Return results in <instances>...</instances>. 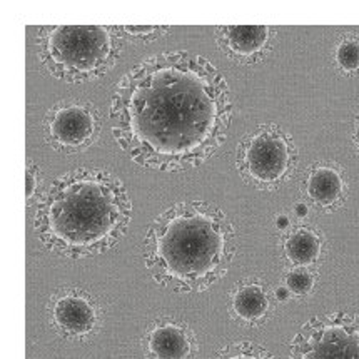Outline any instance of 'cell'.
<instances>
[{
    "label": "cell",
    "instance_id": "6da1fadb",
    "mask_svg": "<svg viewBox=\"0 0 359 359\" xmlns=\"http://www.w3.org/2000/svg\"><path fill=\"white\" fill-rule=\"evenodd\" d=\"M233 100L224 76L199 54L159 52L134 65L112 92V134L142 168L181 172L226 141Z\"/></svg>",
    "mask_w": 359,
    "mask_h": 359
},
{
    "label": "cell",
    "instance_id": "7a4b0ae2",
    "mask_svg": "<svg viewBox=\"0 0 359 359\" xmlns=\"http://www.w3.org/2000/svg\"><path fill=\"white\" fill-rule=\"evenodd\" d=\"M129 194L104 169H74L52 181L39 201L34 231L42 246L69 259L107 252L130 224Z\"/></svg>",
    "mask_w": 359,
    "mask_h": 359
},
{
    "label": "cell",
    "instance_id": "3957f363",
    "mask_svg": "<svg viewBox=\"0 0 359 359\" xmlns=\"http://www.w3.org/2000/svg\"><path fill=\"white\" fill-rule=\"evenodd\" d=\"M238 244L226 214L204 201H182L159 214L144 238V262L159 286L203 292L224 278Z\"/></svg>",
    "mask_w": 359,
    "mask_h": 359
},
{
    "label": "cell",
    "instance_id": "277c9868",
    "mask_svg": "<svg viewBox=\"0 0 359 359\" xmlns=\"http://www.w3.org/2000/svg\"><path fill=\"white\" fill-rule=\"evenodd\" d=\"M37 47L46 71L71 84L106 76L122 50L119 30L107 25H46L37 32Z\"/></svg>",
    "mask_w": 359,
    "mask_h": 359
},
{
    "label": "cell",
    "instance_id": "5b68a950",
    "mask_svg": "<svg viewBox=\"0 0 359 359\" xmlns=\"http://www.w3.org/2000/svg\"><path fill=\"white\" fill-rule=\"evenodd\" d=\"M297 154L291 137L279 127L266 124L243 139L238 147L241 176L257 187H276L294 170Z\"/></svg>",
    "mask_w": 359,
    "mask_h": 359
},
{
    "label": "cell",
    "instance_id": "8992f818",
    "mask_svg": "<svg viewBox=\"0 0 359 359\" xmlns=\"http://www.w3.org/2000/svg\"><path fill=\"white\" fill-rule=\"evenodd\" d=\"M287 359H359V316L334 311L303 324Z\"/></svg>",
    "mask_w": 359,
    "mask_h": 359
},
{
    "label": "cell",
    "instance_id": "52a82bcc",
    "mask_svg": "<svg viewBox=\"0 0 359 359\" xmlns=\"http://www.w3.org/2000/svg\"><path fill=\"white\" fill-rule=\"evenodd\" d=\"M49 146L62 154H77L94 146L102 133V116L90 102H60L42 122Z\"/></svg>",
    "mask_w": 359,
    "mask_h": 359
},
{
    "label": "cell",
    "instance_id": "ba28073f",
    "mask_svg": "<svg viewBox=\"0 0 359 359\" xmlns=\"http://www.w3.org/2000/svg\"><path fill=\"white\" fill-rule=\"evenodd\" d=\"M49 314L52 326L65 339H89L102 323L97 299L81 289H65L52 297Z\"/></svg>",
    "mask_w": 359,
    "mask_h": 359
},
{
    "label": "cell",
    "instance_id": "9c48e42d",
    "mask_svg": "<svg viewBox=\"0 0 359 359\" xmlns=\"http://www.w3.org/2000/svg\"><path fill=\"white\" fill-rule=\"evenodd\" d=\"M198 351L194 331L176 319H157L144 334L146 359H196Z\"/></svg>",
    "mask_w": 359,
    "mask_h": 359
},
{
    "label": "cell",
    "instance_id": "30bf717a",
    "mask_svg": "<svg viewBox=\"0 0 359 359\" xmlns=\"http://www.w3.org/2000/svg\"><path fill=\"white\" fill-rule=\"evenodd\" d=\"M274 292L259 279H246L234 286L229 294V311L236 321L249 327L268 323L274 313Z\"/></svg>",
    "mask_w": 359,
    "mask_h": 359
},
{
    "label": "cell",
    "instance_id": "8fae6325",
    "mask_svg": "<svg viewBox=\"0 0 359 359\" xmlns=\"http://www.w3.org/2000/svg\"><path fill=\"white\" fill-rule=\"evenodd\" d=\"M274 34V29L268 25H224L216 29L221 49L243 62H254L264 55Z\"/></svg>",
    "mask_w": 359,
    "mask_h": 359
},
{
    "label": "cell",
    "instance_id": "7c38bea8",
    "mask_svg": "<svg viewBox=\"0 0 359 359\" xmlns=\"http://www.w3.org/2000/svg\"><path fill=\"white\" fill-rule=\"evenodd\" d=\"M306 194L321 209H334L344 198V179L330 162H318L306 176Z\"/></svg>",
    "mask_w": 359,
    "mask_h": 359
},
{
    "label": "cell",
    "instance_id": "4fadbf2b",
    "mask_svg": "<svg viewBox=\"0 0 359 359\" xmlns=\"http://www.w3.org/2000/svg\"><path fill=\"white\" fill-rule=\"evenodd\" d=\"M324 241L309 226L292 227L283 239V254L291 268H313L321 261Z\"/></svg>",
    "mask_w": 359,
    "mask_h": 359
},
{
    "label": "cell",
    "instance_id": "5bb4252c",
    "mask_svg": "<svg viewBox=\"0 0 359 359\" xmlns=\"http://www.w3.org/2000/svg\"><path fill=\"white\" fill-rule=\"evenodd\" d=\"M209 359H276V356L252 341H236L222 346Z\"/></svg>",
    "mask_w": 359,
    "mask_h": 359
},
{
    "label": "cell",
    "instance_id": "9a60e30c",
    "mask_svg": "<svg viewBox=\"0 0 359 359\" xmlns=\"http://www.w3.org/2000/svg\"><path fill=\"white\" fill-rule=\"evenodd\" d=\"M283 286L294 297H306L313 292L316 286V274L311 268H291L286 271Z\"/></svg>",
    "mask_w": 359,
    "mask_h": 359
},
{
    "label": "cell",
    "instance_id": "2e32d148",
    "mask_svg": "<svg viewBox=\"0 0 359 359\" xmlns=\"http://www.w3.org/2000/svg\"><path fill=\"white\" fill-rule=\"evenodd\" d=\"M336 62L341 71L354 74L359 71V41L354 37L343 39L336 49Z\"/></svg>",
    "mask_w": 359,
    "mask_h": 359
},
{
    "label": "cell",
    "instance_id": "e0dca14e",
    "mask_svg": "<svg viewBox=\"0 0 359 359\" xmlns=\"http://www.w3.org/2000/svg\"><path fill=\"white\" fill-rule=\"evenodd\" d=\"M168 30L169 27H161V25H137V27L135 25H126V27H121V32L126 37L134 39V41H141L144 43L162 37Z\"/></svg>",
    "mask_w": 359,
    "mask_h": 359
},
{
    "label": "cell",
    "instance_id": "ac0fdd59",
    "mask_svg": "<svg viewBox=\"0 0 359 359\" xmlns=\"http://www.w3.org/2000/svg\"><path fill=\"white\" fill-rule=\"evenodd\" d=\"M39 189V170L32 161H27V170H25V191H27V204L30 205V201L34 199L36 192Z\"/></svg>",
    "mask_w": 359,
    "mask_h": 359
},
{
    "label": "cell",
    "instance_id": "d6986e66",
    "mask_svg": "<svg viewBox=\"0 0 359 359\" xmlns=\"http://www.w3.org/2000/svg\"><path fill=\"white\" fill-rule=\"evenodd\" d=\"M289 296H291V292H289L287 289L284 287V286L274 289V297H276V301H286Z\"/></svg>",
    "mask_w": 359,
    "mask_h": 359
},
{
    "label": "cell",
    "instance_id": "ffe728a7",
    "mask_svg": "<svg viewBox=\"0 0 359 359\" xmlns=\"http://www.w3.org/2000/svg\"><path fill=\"white\" fill-rule=\"evenodd\" d=\"M276 226H278V229H286V227L289 226V219L286 216H279L278 219H276Z\"/></svg>",
    "mask_w": 359,
    "mask_h": 359
},
{
    "label": "cell",
    "instance_id": "44dd1931",
    "mask_svg": "<svg viewBox=\"0 0 359 359\" xmlns=\"http://www.w3.org/2000/svg\"><path fill=\"white\" fill-rule=\"evenodd\" d=\"M296 214L297 217H306V214H308V208H306V204H297Z\"/></svg>",
    "mask_w": 359,
    "mask_h": 359
},
{
    "label": "cell",
    "instance_id": "7402d4cb",
    "mask_svg": "<svg viewBox=\"0 0 359 359\" xmlns=\"http://www.w3.org/2000/svg\"><path fill=\"white\" fill-rule=\"evenodd\" d=\"M354 142H356L358 151H359V116L356 119V126H354Z\"/></svg>",
    "mask_w": 359,
    "mask_h": 359
}]
</instances>
